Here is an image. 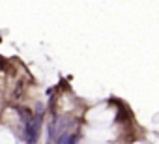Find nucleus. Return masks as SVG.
<instances>
[{
	"label": "nucleus",
	"instance_id": "7ed1b4c3",
	"mask_svg": "<svg viewBox=\"0 0 159 144\" xmlns=\"http://www.w3.org/2000/svg\"><path fill=\"white\" fill-rule=\"evenodd\" d=\"M69 138H71V137H69V135H66V133H64V135H62V137H60V138H58V144H69Z\"/></svg>",
	"mask_w": 159,
	"mask_h": 144
},
{
	"label": "nucleus",
	"instance_id": "20e7f679",
	"mask_svg": "<svg viewBox=\"0 0 159 144\" xmlns=\"http://www.w3.org/2000/svg\"><path fill=\"white\" fill-rule=\"evenodd\" d=\"M69 144H75V137H71V138H69Z\"/></svg>",
	"mask_w": 159,
	"mask_h": 144
},
{
	"label": "nucleus",
	"instance_id": "f03ea898",
	"mask_svg": "<svg viewBox=\"0 0 159 144\" xmlns=\"http://www.w3.org/2000/svg\"><path fill=\"white\" fill-rule=\"evenodd\" d=\"M21 94H23V83H19V84H17L15 94H13V99H19V97H21Z\"/></svg>",
	"mask_w": 159,
	"mask_h": 144
},
{
	"label": "nucleus",
	"instance_id": "f257e3e1",
	"mask_svg": "<svg viewBox=\"0 0 159 144\" xmlns=\"http://www.w3.org/2000/svg\"><path fill=\"white\" fill-rule=\"evenodd\" d=\"M39 122H41V114H38L36 118H32L30 122H26V125H25V140H26L28 144H34V142L38 140Z\"/></svg>",
	"mask_w": 159,
	"mask_h": 144
}]
</instances>
